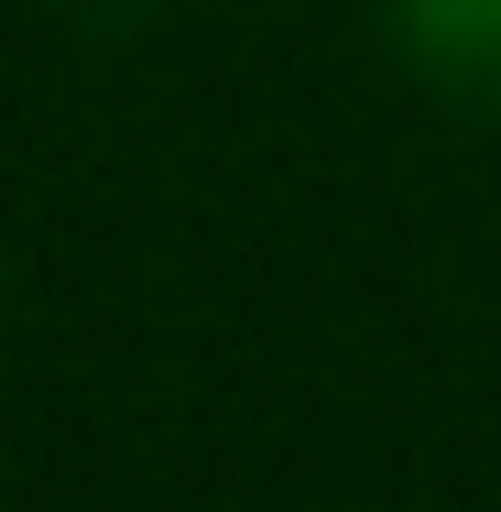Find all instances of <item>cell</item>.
<instances>
[{
  "label": "cell",
  "instance_id": "obj_1",
  "mask_svg": "<svg viewBox=\"0 0 501 512\" xmlns=\"http://www.w3.org/2000/svg\"><path fill=\"white\" fill-rule=\"evenodd\" d=\"M403 66L458 109H501V0H382Z\"/></svg>",
  "mask_w": 501,
  "mask_h": 512
}]
</instances>
